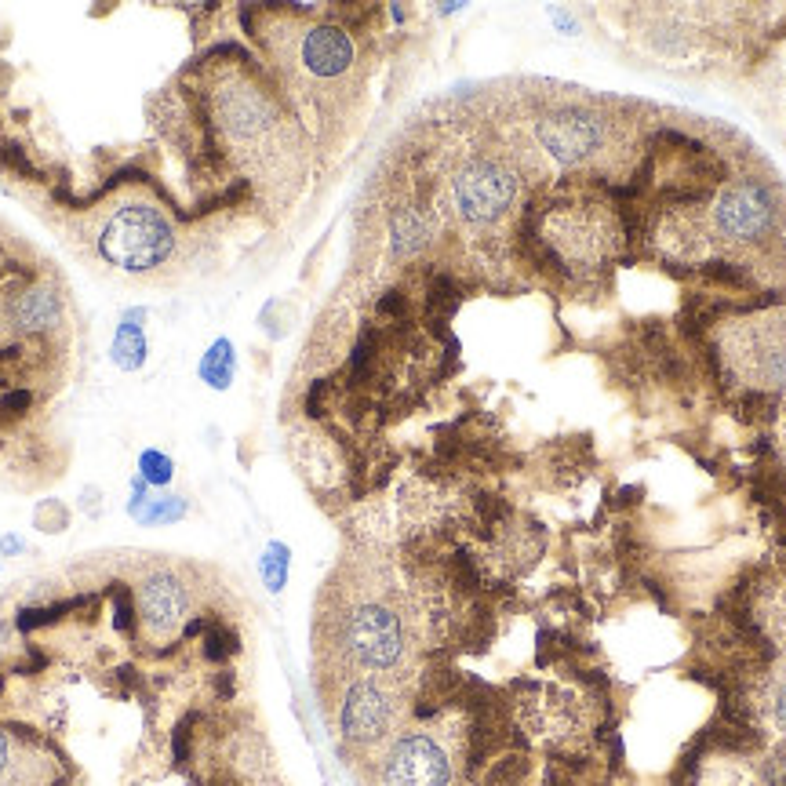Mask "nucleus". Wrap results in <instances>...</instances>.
<instances>
[{
    "instance_id": "1",
    "label": "nucleus",
    "mask_w": 786,
    "mask_h": 786,
    "mask_svg": "<svg viewBox=\"0 0 786 786\" xmlns=\"http://www.w3.org/2000/svg\"><path fill=\"white\" fill-rule=\"evenodd\" d=\"M175 248V233L157 208L150 204H124L121 212L110 215V222L99 233V252L121 266V270L142 273L161 266Z\"/></svg>"
},
{
    "instance_id": "5",
    "label": "nucleus",
    "mask_w": 786,
    "mask_h": 786,
    "mask_svg": "<svg viewBox=\"0 0 786 786\" xmlns=\"http://www.w3.org/2000/svg\"><path fill=\"white\" fill-rule=\"evenodd\" d=\"M535 135L543 142V150L554 157L557 164H583L586 157H594L608 139L605 117H597L586 106H561V110L546 113L535 124Z\"/></svg>"
},
{
    "instance_id": "7",
    "label": "nucleus",
    "mask_w": 786,
    "mask_h": 786,
    "mask_svg": "<svg viewBox=\"0 0 786 786\" xmlns=\"http://www.w3.org/2000/svg\"><path fill=\"white\" fill-rule=\"evenodd\" d=\"M393 721H397V699L379 681H357L346 688L343 706H339V728L350 743H379L390 736Z\"/></svg>"
},
{
    "instance_id": "11",
    "label": "nucleus",
    "mask_w": 786,
    "mask_h": 786,
    "mask_svg": "<svg viewBox=\"0 0 786 786\" xmlns=\"http://www.w3.org/2000/svg\"><path fill=\"white\" fill-rule=\"evenodd\" d=\"M142 321H146V310H128L121 317V324H117L110 361L121 372H139L142 364H146V332H142Z\"/></svg>"
},
{
    "instance_id": "28",
    "label": "nucleus",
    "mask_w": 786,
    "mask_h": 786,
    "mask_svg": "<svg viewBox=\"0 0 786 786\" xmlns=\"http://www.w3.org/2000/svg\"><path fill=\"white\" fill-rule=\"evenodd\" d=\"M4 765H8V736L0 732V772H4Z\"/></svg>"
},
{
    "instance_id": "18",
    "label": "nucleus",
    "mask_w": 786,
    "mask_h": 786,
    "mask_svg": "<svg viewBox=\"0 0 786 786\" xmlns=\"http://www.w3.org/2000/svg\"><path fill=\"white\" fill-rule=\"evenodd\" d=\"M135 612H139V608H135L131 594L124 586H117V590H113V626H117L121 634H131V615Z\"/></svg>"
},
{
    "instance_id": "8",
    "label": "nucleus",
    "mask_w": 786,
    "mask_h": 786,
    "mask_svg": "<svg viewBox=\"0 0 786 786\" xmlns=\"http://www.w3.org/2000/svg\"><path fill=\"white\" fill-rule=\"evenodd\" d=\"M186 586L175 579L172 572H153L146 575V583L139 586L135 608L142 612V626L153 637H172L186 619Z\"/></svg>"
},
{
    "instance_id": "16",
    "label": "nucleus",
    "mask_w": 786,
    "mask_h": 786,
    "mask_svg": "<svg viewBox=\"0 0 786 786\" xmlns=\"http://www.w3.org/2000/svg\"><path fill=\"white\" fill-rule=\"evenodd\" d=\"M139 477L150 484V488H168L175 477L172 455H164L161 448H146V452L139 455Z\"/></svg>"
},
{
    "instance_id": "10",
    "label": "nucleus",
    "mask_w": 786,
    "mask_h": 786,
    "mask_svg": "<svg viewBox=\"0 0 786 786\" xmlns=\"http://www.w3.org/2000/svg\"><path fill=\"white\" fill-rule=\"evenodd\" d=\"M128 517L139 521L142 528H164V524H175L186 517V499L182 495H150V484L135 477L131 481Z\"/></svg>"
},
{
    "instance_id": "13",
    "label": "nucleus",
    "mask_w": 786,
    "mask_h": 786,
    "mask_svg": "<svg viewBox=\"0 0 786 786\" xmlns=\"http://www.w3.org/2000/svg\"><path fill=\"white\" fill-rule=\"evenodd\" d=\"M197 375H201V383H208L212 390H230L233 386V375H237V353H233L230 339H215L208 350H204L201 364H197Z\"/></svg>"
},
{
    "instance_id": "3",
    "label": "nucleus",
    "mask_w": 786,
    "mask_h": 786,
    "mask_svg": "<svg viewBox=\"0 0 786 786\" xmlns=\"http://www.w3.org/2000/svg\"><path fill=\"white\" fill-rule=\"evenodd\" d=\"M343 645L353 663L368 670H390L404 655V626L401 615L386 605H361L353 608L343 630Z\"/></svg>"
},
{
    "instance_id": "9",
    "label": "nucleus",
    "mask_w": 786,
    "mask_h": 786,
    "mask_svg": "<svg viewBox=\"0 0 786 786\" xmlns=\"http://www.w3.org/2000/svg\"><path fill=\"white\" fill-rule=\"evenodd\" d=\"M303 62L306 70L317 77H339L343 70H350L353 62V41L350 33L339 26H317L306 33L303 41Z\"/></svg>"
},
{
    "instance_id": "20",
    "label": "nucleus",
    "mask_w": 786,
    "mask_h": 786,
    "mask_svg": "<svg viewBox=\"0 0 786 786\" xmlns=\"http://www.w3.org/2000/svg\"><path fill=\"white\" fill-rule=\"evenodd\" d=\"M81 510L88 517H102V488L99 484H84L81 488Z\"/></svg>"
},
{
    "instance_id": "26",
    "label": "nucleus",
    "mask_w": 786,
    "mask_h": 786,
    "mask_svg": "<svg viewBox=\"0 0 786 786\" xmlns=\"http://www.w3.org/2000/svg\"><path fill=\"white\" fill-rule=\"evenodd\" d=\"M397 310H404V299L397 292H390L383 303H379V313H397Z\"/></svg>"
},
{
    "instance_id": "19",
    "label": "nucleus",
    "mask_w": 786,
    "mask_h": 786,
    "mask_svg": "<svg viewBox=\"0 0 786 786\" xmlns=\"http://www.w3.org/2000/svg\"><path fill=\"white\" fill-rule=\"evenodd\" d=\"M233 648H237V637H233L230 630H222V626H219L215 634H208V648H204V655H208V659H226Z\"/></svg>"
},
{
    "instance_id": "29",
    "label": "nucleus",
    "mask_w": 786,
    "mask_h": 786,
    "mask_svg": "<svg viewBox=\"0 0 786 786\" xmlns=\"http://www.w3.org/2000/svg\"><path fill=\"white\" fill-rule=\"evenodd\" d=\"M0 688H4V681H0Z\"/></svg>"
},
{
    "instance_id": "25",
    "label": "nucleus",
    "mask_w": 786,
    "mask_h": 786,
    "mask_svg": "<svg viewBox=\"0 0 786 786\" xmlns=\"http://www.w3.org/2000/svg\"><path fill=\"white\" fill-rule=\"evenodd\" d=\"M772 710H776V725L786 732V685L779 688V696H776V703H772Z\"/></svg>"
},
{
    "instance_id": "22",
    "label": "nucleus",
    "mask_w": 786,
    "mask_h": 786,
    "mask_svg": "<svg viewBox=\"0 0 786 786\" xmlns=\"http://www.w3.org/2000/svg\"><path fill=\"white\" fill-rule=\"evenodd\" d=\"M30 401H33V397L26 390H15V393H8V397L0 401V412L19 415V412H26V408H30Z\"/></svg>"
},
{
    "instance_id": "6",
    "label": "nucleus",
    "mask_w": 786,
    "mask_h": 786,
    "mask_svg": "<svg viewBox=\"0 0 786 786\" xmlns=\"http://www.w3.org/2000/svg\"><path fill=\"white\" fill-rule=\"evenodd\" d=\"M386 786H452V761L423 732L401 736L383 757Z\"/></svg>"
},
{
    "instance_id": "23",
    "label": "nucleus",
    "mask_w": 786,
    "mask_h": 786,
    "mask_svg": "<svg viewBox=\"0 0 786 786\" xmlns=\"http://www.w3.org/2000/svg\"><path fill=\"white\" fill-rule=\"evenodd\" d=\"M26 554V543H22V535L15 532H4L0 535V557H22Z\"/></svg>"
},
{
    "instance_id": "4",
    "label": "nucleus",
    "mask_w": 786,
    "mask_h": 786,
    "mask_svg": "<svg viewBox=\"0 0 786 786\" xmlns=\"http://www.w3.org/2000/svg\"><path fill=\"white\" fill-rule=\"evenodd\" d=\"M776 212H779L776 197H772V190H768L765 182L739 179V182H732V186H725L721 197H717L714 226L725 233L728 241L754 244L772 233Z\"/></svg>"
},
{
    "instance_id": "24",
    "label": "nucleus",
    "mask_w": 786,
    "mask_h": 786,
    "mask_svg": "<svg viewBox=\"0 0 786 786\" xmlns=\"http://www.w3.org/2000/svg\"><path fill=\"white\" fill-rule=\"evenodd\" d=\"M550 19H554L557 26H561V30H568V33H575V30H579V26H575V19H572V15H568V11H561V8H550Z\"/></svg>"
},
{
    "instance_id": "12",
    "label": "nucleus",
    "mask_w": 786,
    "mask_h": 786,
    "mask_svg": "<svg viewBox=\"0 0 786 786\" xmlns=\"http://www.w3.org/2000/svg\"><path fill=\"white\" fill-rule=\"evenodd\" d=\"M59 313H62L59 295L51 292V288H33V292L19 295L11 317H15L19 332H44V328H51V324L59 321Z\"/></svg>"
},
{
    "instance_id": "15",
    "label": "nucleus",
    "mask_w": 786,
    "mask_h": 786,
    "mask_svg": "<svg viewBox=\"0 0 786 786\" xmlns=\"http://www.w3.org/2000/svg\"><path fill=\"white\" fill-rule=\"evenodd\" d=\"M288 572H292V550H288V543H281V539L266 543V550H262V557H259L262 586H266L270 594H281L284 586H288Z\"/></svg>"
},
{
    "instance_id": "21",
    "label": "nucleus",
    "mask_w": 786,
    "mask_h": 786,
    "mask_svg": "<svg viewBox=\"0 0 786 786\" xmlns=\"http://www.w3.org/2000/svg\"><path fill=\"white\" fill-rule=\"evenodd\" d=\"M0 164H8V168H15V172H22V175H33L30 161H26V153H22L19 146H0Z\"/></svg>"
},
{
    "instance_id": "2",
    "label": "nucleus",
    "mask_w": 786,
    "mask_h": 786,
    "mask_svg": "<svg viewBox=\"0 0 786 786\" xmlns=\"http://www.w3.org/2000/svg\"><path fill=\"white\" fill-rule=\"evenodd\" d=\"M452 197L466 222L484 226L510 212V204L517 201V175L492 157H477L455 172Z\"/></svg>"
},
{
    "instance_id": "14",
    "label": "nucleus",
    "mask_w": 786,
    "mask_h": 786,
    "mask_svg": "<svg viewBox=\"0 0 786 786\" xmlns=\"http://www.w3.org/2000/svg\"><path fill=\"white\" fill-rule=\"evenodd\" d=\"M390 233H393V252H397V255H415L426 241H430V222L423 219V212L404 208V212L393 215Z\"/></svg>"
},
{
    "instance_id": "17",
    "label": "nucleus",
    "mask_w": 786,
    "mask_h": 786,
    "mask_svg": "<svg viewBox=\"0 0 786 786\" xmlns=\"http://www.w3.org/2000/svg\"><path fill=\"white\" fill-rule=\"evenodd\" d=\"M70 506L62 503V499H44V503H37V510H33V528L44 535H62L66 528H70Z\"/></svg>"
},
{
    "instance_id": "27",
    "label": "nucleus",
    "mask_w": 786,
    "mask_h": 786,
    "mask_svg": "<svg viewBox=\"0 0 786 786\" xmlns=\"http://www.w3.org/2000/svg\"><path fill=\"white\" fill-rule=\"evenodd\" d=\"M768 776L776 779V786H786V757H776V761H772Z\"/></svg>"
}]
</instances>
